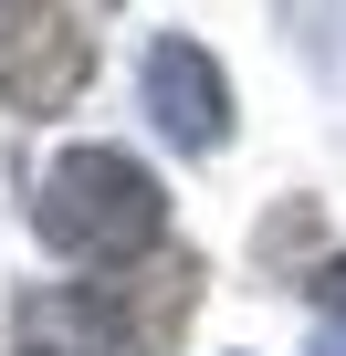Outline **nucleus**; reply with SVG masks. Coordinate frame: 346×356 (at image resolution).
I'll list each match as a JSON object with an SVG mask.
<instances>
[{"label": "nucleus", "instance_id": "f257e3e1", "mask_svg": "<svg viewBox=\"0 0 346 356\" xmlns=\"http://www.w3.org/2000/svg\"><path fill=\"white\" fill-rule=\"evenodd\" d=\"M157 178L126 157V147H74V157H53L42 168V200H32V220H42V241L53 252H74V262H126V252H147L157 241Z\"/></svg>", "mask_w": 346, "mask_h": 356}, {"label": "nucleus", "instance_id": "f03ea898", "mask_svg": "<svg viewBox=\"0 0 346 356\" xmlns=\"http://www.w3.org/2000/svg\"><path fill=\"white\" fill-rule=\"evenodd\" d=\"M189 293H200V262H189V252H147L136 273H116V283H84V293H74L63 314H74L84 335L126 346V356H157L168 335H179Z\"/></svg>", "mask_w": 346, "mask_h": 356}, {"label": "nucleus", "instance_id": "7ed1b4c3", "mask_svg": "<svg viewBox=\"0 0 346 356\" xmlns=\"http://www.w3.org/2000/svg\"><path fill=\"white\" fill-rule=\"evenodd\" d=\"M84 63H95V42L74 32V11L63 0H0V105H63L74 84H84Z\"/></svg>", "mask_w": 346, "mask_h": 356}, {"label": "nucleus", "instance_id": "20e7f679", "mask_svg": "<svg viewBox=\"0 0 346 356\" xmlns=\"http://www.w3.org/2000/svg\"><path fill=\"white\" fill-rule=\"evenodd\" d=\"M147 115H157V136L168 147H221L231 136V84H221V63L200 53V42H147Z\"/></svg>", "mask_w": 346, "mask_h": 356}, {"label": "nucleus", "instance_id": "39448f33", "mask_svg": "<svg viewBox=\"0 0 346 356\" xmlns=\"http://www.w3.org/2000/svg\"><path fill=\"white\" fill-rule=\"evenodd\" d=\"M315 304H325V314H336V325H346V252H336V262H325V273H315Z\"/></svg>", "mask_w": 346, "mask_h": 356}, {"label": "nucleus", "instance_id": "423d86ee", "mask_svg": "<svg viewBox=\"0 0 346 356\" xmlns=\"http://www.w3.org/2000/svg\"><path fill=\"white\" fill-rule=\"evenodd\" d=\"M315 356H346V325H336V335H315Z\"/></svg>", "mask_w": 346, "mask_h": 356}]
</instances>
